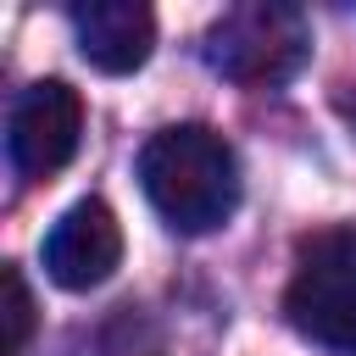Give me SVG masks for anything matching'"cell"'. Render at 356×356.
Returning <instances> with one entry per match:
<instances>
[{
  "label": "cell",
  "instance_id": "cell-1",
  "mask_svg": "<svg viewBox=\"0 0 356 356\" xmlns=\"http://www.w3.org/2000/svg\"><path fill=\"white\" fill-rule=\"evenodd\" d=\"M139 184L150 206L178 234H211L239 206V156L206 122H178L150 134L139 150Z\"/></svg>",
  "mask_w": 356,
  "mask_h": 356
},
{
  "label": "cell",
  "instance_id": "cell-2",
  "mask_svg": "<svg viewBox=\"0 0 356 356\" xmlns=\"http://www.w3.org/2000/svg\"><path fill=\"white\" fill-rule=\"evenodd\" d=\"M284 317L328 356H356V222L312 228L295 245Z\"/></svg>",
  "mask_w": 356,
  "mask_h": 356
},
{
  "label": "cell",
  "instance_id": "cell-3",
  "mask_svg": "<svg viewBox=\"0 0 356 356\" xmlns=\"http://www.w3.org/2000/svg\"><path fill=\"white\" fill-rule=\"evenodd\" d=\"M312 56V28L295 6H273V0H250L234 6L211 22L206 33V61L211 72L267 89V83H289Z\"/></svg>",
  "mask_w": 356,
  "mask_h": 356
},
{
  "label": "cell",
  "instance_id": "cell-4",
  "mask_svg": "<svg viewBox=\"0 0 356 356\" xmlns=\"http://www.w3.org/2000/svg\"><path fill=\"white\" fill-rule=\"evenodd\" d=\"M78 134H83V100H78V89L61 83V78H39L11 106V128H6L11 167L22 178H56L78 156Z\"/></svg>",
  "mask_w": 356,
  "mask_h": 356
},
{
  "label": "cell",
  "instance_id": "cell-5",
  "mask_svg": "<svg viewBox=\"0 0 356 356\" xmlns=\"http://www.w3.org/2000/svg\"><path fill=\"white\" fill-rule=\"evenodd\" d=\"M117 261H122V228L100 195L67 206L56 217V228L44 234V273H50V284H61L72 295L106 284L117 273Z\"/></svg>",
  "mask_w": 356,
  "mask_h": 356
},
{
  "label": "cell",
  "instance_id": "cell-6",
  "mask_svg": "<svg viewBox=\"0 0 356 356\" xmlns=\"http://www.w3.org/2000/svg\"><path fill=\"white\" fill-rule=\"evenodd\" d=\"M67 17H72V33H78V50H83L89 67L122 78V72L150 61V44H156V11L150 6H139V0H83Z\"/></svg>",
  "mask_w": 356,
  "mask_h": 356
},
{
  "label": "cell",
  "instance_id": "cell-7",
  "mask_svg": "<svg viewBox=\"0 0 356 356\" xmlns=\"http://www.w3.org/2000/svg\"><path fill=\"white\" fill-rule=\"evenodd\" d=\"M28 339H33V295H28L22 267H6V339H0V356H22Z\"/></svg>",
  "mask_w": 356,
  "mask_h": 356
},
{
  "label": "cell",
  "instance_id": "cell-8",
  "mask_svg": "<svg viewBox=\"0 0 356 356\" xmlns=\"http://www.w3.org/2000/svg\"><path fill=\"white\" fill-rule=\"evenodd\" d=\"M350 111H356V106H350Z\"/></svg>",
  "mask_w": 356,
  "mask_h": 356
}]
</instances>
